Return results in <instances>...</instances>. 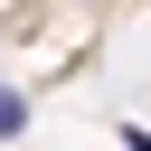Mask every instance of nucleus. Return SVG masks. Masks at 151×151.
I'll return each mask as SVG.
<instances>
[{
  "label": "nucleus",
  "instance_id": "nucleus-1",
  "mask_svg": "<svg viewBox=\"0 0 151 151\" xmlns=\"http://www.w3.org/2000/svg\"><path fill=\"white\" fill-rule=\"evenodd\" d=\"M19 132H28V94H19V85H0V142H19Z\"/></svg>",
  "mask_w": 151,
  "mask_h": 151
}]
</instances>
